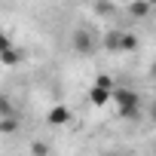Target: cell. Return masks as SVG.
<instances>
[{"label":"cell","mask_w":156,"mask_h":156,"mask_svg":"<svg viewBox=\"0 0 156 156\" xmlns=\"http://www.w3.org/2000/svg\"><path fill=\"white\" fill-rule=\"evenodd\" d=\"M46 119H49V126H64V122L70 119V110H67L64 104H55V107H49Z\"/></svg>","instance_id":"cell-4"},{"label":"cell","mask_w":156,"mask_h":156,"mask_svg":"<svg viewBox=\"0 0 156 156\" xmlns=\"http://www.w3.org/2000/svg\"><path fill=\"white\" fill-rule=\"evenodd\" d=\"M25 55L19 52V49H12V46H6V49H0V61H3V67H16L19 61H22Z\"/></svg>","instance_id":"cell-5"},{"label":"cell","mask_w":156,"mask_h":156,"mask_svg":"<svg viewBox=\"0 0 156 156\" xmlns=\"http://www.w3.org/2000/svg\"><path fill=\"white\" fill-rule=\"evenodd\" d=\"M52 150H49V144L46 141H34L31 144V156H49Z\"/></svg>","instance_id":"cell-8"},{"label":"cell","mask_w":156,"mask_h":156,"mask_svg":"<svg viewBox=\"0 0 156 156\" xmlns=\"http://www.w3.org/2000/svg\"><path fill=\"white\" fill-rule=\"evenodd\" d=\"M0 132H3V135L16 132V116H3V122H0Z\"/></svg>","instance_id":"cell-10"},{"label":"cell","mask_w":156,"mask_h":156,"mask_svg":"<svg viewBox=\"0 0 156 156\" xmlns=\"http://www.w3.org/2000/svg\"><path fill=\"white\" fill-rule=\"evenodd\" d=\"M135 49H138V37L129 34V31H122L119 34V52H135Z\"/></svg>","instance_id":"cell-7"},{"label":"cell","mask_w":156,"mask_h":156,"mask_svg":"<svg viewBox=\"0 0 156 156\" xmlns=\"http://www.w3.org/2000/svg\"><path fill=\"white\" fill-rule=\"evenodd\" d=\"M95 12L98 16H110L113 12V3H110V0H95Z\"/></svg>","instance_id":"cell-9"},{"label":"cell","mask_w":156,"mask_h":156,"mask_svg":"<svg viewBox=\"0 0 156 156\" xmlns=\"http://www.w3.org/2000/svg\"><path fill=\"white\" fill-rule=\"evenodd\" d=\"M107 156H122V153H107Z\"/></svg>","instance_id":"cell-14"},{"label":"cell","mask_w":156,"mask_h":156,"mask_svg":"<svg viewBox=\"0 0 156 156\" xmlns=\"http://www.w3.org/2000/svg\"><path fill=\"white\" fill-rule=\"evenodd\" d=\"M150 3H153V6H156V0H150Z\"/></svg>","instance_id":"cell-15"},{"label":"cell","mask_w":156,"mask_h":156,"mask_svg":"<svg viewBox=\"0 0 156 156\" xmlns=\"http://www.w3.org/2000/svg\"><path fill=\"white\" fill-rule=\"evenodd\" d=\"M70 46H73L76 55H92L95 46H98V37H95L89 28H76V31L70 34Z\"/></svg>","instance_id":"cell-2"},{"label":"cell","mask_w":156,"mask_h":156,"mask_svg":"<svg viewBox=\"0 0 156 156\" xmlns=\"http://www.w3.org/2000/svg\"><path fill=\"white\" fill-rule=\"evenodd\" d=\"M113 101H116V110H119L122 119H138V113H141L138 92H132V89H113Z\"/></svg>","instance_id":"cell-1"},{"label":"cell","mask_w":156,"mask_h":156,"mask_svg":"<svg viewBox=\"0 0 156 156\" xmlns=\"http://www.w3.org/2000/svg\"><path fill=\"white\" fill-rule=\"evenodd\" d=\"M150 119H153V122H156V101H153V104H150Z\"/></svg>","instance_id":"cell-12"},{"label":"cell","mask_w":156,"mask_h":156,"mask_svg":"<svg viewBox=\"0 0 156 156\" xmlns=\"http://www.w3.org/2000/svg\"><path fill=\"white\" fill-rule=\"evenodd\" d=\"M150 76H153V80H156V61H153V67H150Z\"/></svg>","instance_id":"cell-13"},{"label":"cell","mask_w":156,"mask_h":156,"mask_svg":"<svg viewBox=\"0 0 156 156\" xmlns=\"http://www.w3.org/2000/svg\"><path fill=\"white\" fill-rule=\"evenodd\" d=\"M150 6H153L150 0H132V3H129V16L132 19H144L150 12Z\"/></svg>","instance_id":"cell-6"},{"label":"cell","mask_w":156,"mask_h":156,"mask_svg":"<svg viewBox=\"0 0 156 156\" xmlns=\"http://www.w3.org/2000/svg\"><path fill=\"white\" fill-rule=\"evenodd\" d=\"M153 150H156V144H153Z\"/></svg>","instance_id":"cell-16"},{"label":"cell","mask_w":156,"mask_h":156,"mask_svg":"<svg viewBox=\"0 0 156 156\" xmlns=\"http://www.w3.org/2000/svg\"><path fill=\"white\" fill-rule=\"evenodd\" d=\"M110 98H113V89H107V86H98V83H95V86L89 89V101H92L95 107H104Z\"/></svg>","instance_id":"cell-3"},{"label":"cell","mask_w":156,"mask_h":156,"mask_svg":"<svg viewBox=\"0 0 156 156\" xmlns=\"http://www.w3.org/2000/svg\"><path fill=\"white\" fill-rule=\"evenodd\" d=\"M95 83H98V86H107V89H113V83H110V76H104V73L98 76V80H95Z\"/></svg>","instance_id":"cell-11"}]
</instances>
